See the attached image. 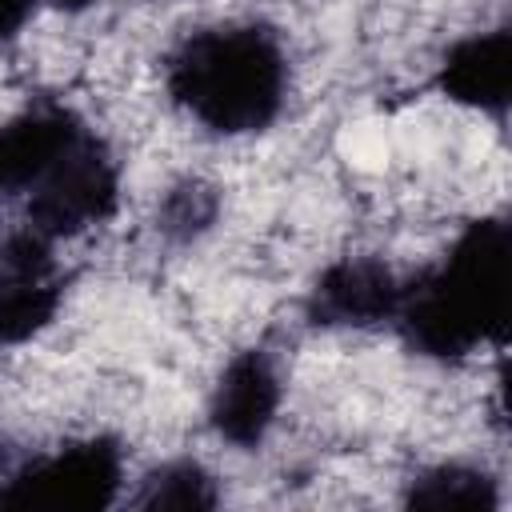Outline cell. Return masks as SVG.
I'll use <instances>...</instances> for the list:
<instances>
[{
  "label": "cell",
  "mask_w": 512,
  "mask_h": 512,
  "mask_svg": "<svg viewBox=\"0 0 512 512\" xmlns=\"http://www.w3.org/2000/svg\"><path fill=\"white\" fill-rule=\"evenodd\" d=\"M408 504L416 508H496V484L464 464H440L432 472H424L420 480H412Z\"/></svg>",
  "instance_id": "cell-10"
},
{
  "label": "cell",
  "mask_w": 512,
  "mask_h": 512,
  "mask_svg": "<svg viewBox=\"0 0 512 512\" xmlns=\"http://www.w3.org/2000/svg\"><path fill=\"white\" fill-rule=\"evenodd\" d=\"M44 4H52V8H60V12H84V8L96 4V0H44Z\"/></svg>",
  "instance_id": "cell-14"
},
{
  "label": "cell",
  "mask_w": 512,
  "mask_h": 512,
  "mask_svg": "<svg viewBox=\"0 0 512 512\" xmlns=\"http://www.w3.org/2000/svg\"><path fill=\"white\" fill-rule=\"evenodd\" d=\"M404 300V284L388 264L372 256H348L320 272L312 288V316L328 328H368L380 320H396Z\"/></svg>",
  "instance_id": "cell-6"
},
{
  "label": "cell",
  "mask_w": 512,
  "mask_h": 512,
  "mask_svg": "<svg viewBox=\"0 0 512 512\" xmlns=\"http://www.w3.org/2000/svg\"><path fill=\"white\" fill-rule=\"evenodd\" d=\"M168 92L200 128L216 136H248L280 116L288 96V60L268 28H204L168 60Z\"/></svg>",
  "instance_id": "cell-1"
},
{
  "label": "cell",
  "mask_w": 512,
  "mask_h": 512,
  "mask_svg": "<svg viewBox=\"0 0 512 512\" xmlns=\"http://www.w3.org/2000/svg\"><path fill=\"white\" fill-rule=\"evenodd\" d=\"M440 88L448 100L464 108L504 112L512 92V32L492 28L452 44V52L440 64Z\"/></svg>",
  "instance_id": "cell-9"
},
{
  "label": "cell",
  "mask_w": 512,
  "mask_h": 512,
  "mask_svg": "<svg viewBox=\"0 0 512 512\" xmlns=\"http://www.w3.org/2000/svg\"><path fill=\"white\" fill-rule=\"evenodd\" d=\"M124 480V456L112 440H76L20 468L0 504L8 508H108Z\"/></svg>",
  "instance_id": "cell-4"
},
{
  "label": "cell",
  "mask_w": 512,
  "mask_h": 512,
  "mask_svg": "<svg viewBox=\"0 0 512 512\" xmlns=\"http://www.w3.org/2000/svg\"><path fill=\"white\" fill-rule=\"evenodd\" d=\"M164 232H172V236H196V232H204L208 224H212V216H216V196L204 188V184H180V188H172V196L164 200Z\"/></svg>",
  "instance_id": "cell-12"
},
{
  "label": "cell",
  "mask_w": 512,
  "mask_h": 512,
  "mask_svg": "<svg viewBox=\"0 0 512 512\" xmlns=\"http://www.w3.org/2000/svg\"><path fill=\"white\" fill-rule=\"evenodd\" d=\"M84 128L64 108H28L0 124V196H28Z\"/></svg>",
  "instance_id": "cell-8"
},
{
  "label": "cell",
  "mask_w": 512,
  "mask_h": 512,
  "mask_svg": "<svg viewBox=\"0 0 512 512\" xmlns=\"http://www.w3.org/2000/svg\"><path fill=\"white\" fill-rule=\"evenodd\" d=\"M280 412V376L264 352H240L228 360L220 372L212 400H208V420L220 440L252 448L268 436Z\"/></svg>",
  "instance_id": "cell-7"
},
{
  "label": "cell",
  "mask_w": 512,
  "mask_h": 512,
  "mask_svg": "<svg viewBox=\"0 0 512 512\" xmlns=\"http://www.w3.org/2000/svg\"><path fill=\"white\" fill-rule=\"evenodd\" d=\"M396 320L424 356H468L504 336L508 324V228L476 220L460 232L440 268L404 288Z\"/></svg>",
  "instance_id": "cell-2"
},
{
  "label": "cell",
  "mask_w": 512,
  "mask_h": 512,
  "mask_svg": "<svg viewBox=\"0 0 512 512\" xmlns=\"http://www.w3.org/2000/svg\"><path fill=\"white\" fill-rule=\"evenodd\" d=\"M60 288L52 280V240L24 228L0 248V348L32 340L52 324Z\"/></svg>",
  "instance_id": "cell-5"
},
{
  "label": "cell",
  "mask_w": 512,
  "mask_h": 512,
  "mask_svg": "<svg viewBox=\"0 0 512 512\" xmlns=\"http://www.w3.org/2000/svg\"><path fill=\"white\" fill-rule=\"evenodd\" d=\"M116 200H120V172L104 152V144L84 128L60 152V160L32 184L28 228L48 240L80 236L104 224L116 212Z\"/></svg>",
  "instance_id": "cell-3"
},
{
  "label": "cell",
  "mask_w": 512,
  "mask_h": 512,
  "mask_svg": "<svg viewBox=\"0 0 512 512\" xmlns=\"http://www.w3.org/2000/svg\"><path fill=\"white\" fill-rule=\"evenodd\" d=\"M140 508H176V512H196V508H212L216 504V484L212 476L192 464V460H176L164 464L156 476L144 480V492L136 500Z\"/></svg>",
  "instance_id": "cell-11"
},
{
  "label": "cell",
  "mask_w": 512,
  "mask_h": 512,
  "mask_svg": "<svg viewBox=\"0 0 512 512\" xmlns=\"http://www.w3.org/2000/svg\"><path fill=\"white\" fill-rule=\"evenodd\" d=\"M36 4H40V0H0V40L16 36V32L28 24V16H32Z\"/></svg>",
  "instance_id": "cell-13"
}]
</instances>
